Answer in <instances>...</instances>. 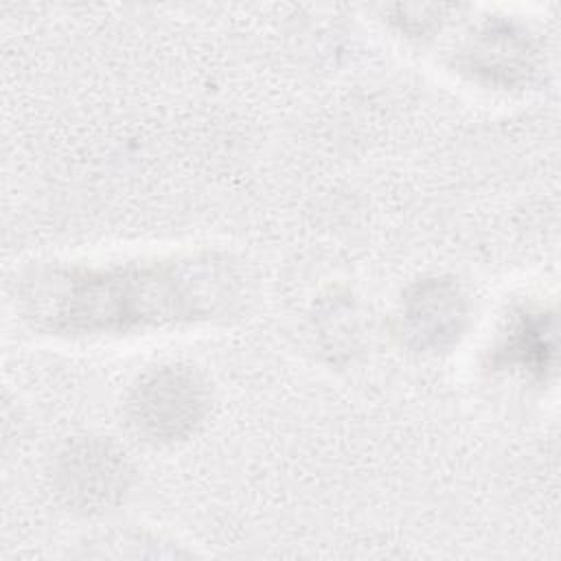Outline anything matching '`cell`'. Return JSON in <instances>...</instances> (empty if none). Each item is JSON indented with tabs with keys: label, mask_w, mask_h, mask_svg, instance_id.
<instances>
[{
	"label": "cell",
	"mask_w": 561,
	"mask_h": 561,
	"mask_svg": "<svg viewBox=\"0 0 561 561\" xmlns=\"http://www.w3.org/2000/svg\"><path fill=\"white\" fill-rule=\"evenodd\" d=\"M241 276L213 252L37 270L22 289L26 318L50 335L127 337L228 313Z\"/></svg>",
	"instance_id": "obj_1"
},
{
	"label": "cell",
	"mask_w": 561,
	"mask_h": 561,
	"mask_svg": "<svg viewBox=\"0 0 561 561\" xmlns=\"http://www.w3.org/2000/svg\"><path fill=\"white\" fill-rule=\"evenodd\" d=\"M134 423L160 440L182 438L195 430L206 410L199 377L182 366H162L142 379L131 399Z\"/></svg>",
	"instance_id": "obj_2"
},
{
	"label": "cell",
	"mask_w": 561,
	"mask_h": 561,
	"mask_svg": "<svg viewBox=\"0 0 561 561\" xmlns=\"http://www.w3.org/2000/svg\"><path fill=\"white\" fill-rule=\"evenodd\" d=\"M465 313V296L454 283L425 280L403 305L405 333L421 348H443L462 331Z\"/></svg>",
	"instance_id": "obj_3"
},
{
	"label": "cell",
	"mask_w": 561,
	"mask_h": 561,
	"mask_svg": "<svg viewBox=\"0 0 561 561\" xmlns=\"http://www.w3.org/2000/svg\"><path fill=\"white\" fill-rule=\"evenodd\" d=\"M72 480L77 482L75 495H81L83 502L94 497H103V491L110 495L114 486L121 482V462L110 451H92L77 454L68 465Z\"/></svg>",
	"instance_id": "obj_4"
}]
</instances>
